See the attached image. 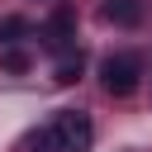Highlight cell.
Masks as SVG:
<instances>
[{
    "mask_svg": "<svg viewBox=\"0 0 152 152\" xmlns=\"http://www.w3.org/2000/svg\"><path fill=\"white\" fill-rule=\"evenodd\" d=\"M24 33H28V19H19V14L0 19V43H14V38H24Z\"/></svg>",
    "mask_w": 152,
    "mask_h": 152,
    "instance_id": "cell-6",
    "label": "cell"
},
{
    "mask_svg": "<svg viewBox=\"0 0 152 152\" xmlns=\"http://www.w3.org/2000/svg\"><path fill=\"white\" fill-rule=\"evenodd\" d=\"M138 76H142V71H138V57H128V52L100 62V86H104L109 95H119V100L138 90Z\"/></svg>",
    "mask_w": 152,
    "mask_h": 152,
    "instance_id": "cell-2",
    "label": "cell"
},
{
    "mask_svg": "<svg viewBox=\"0 0 152 152\" xmlns=\"http://www.w3.org/2000/svg\"><path fill=\"white\" fill-rule=\"evenodd\" d=\"M138 14H142L138 0H104V19H114V24H124V28L138 24Z\"/></svg>",
    "mask_w": 152,
    "mask_h": 152,
    "instance_id": "cell-4",
    "label": "cell"
},
{
    "mask_svg": "<svg viewBox=\"0 0 152 152\" xmlns=\"http://www.w3.org/2000/svg\"><path fill=\"white\" fill-rule=\"evenodd\" d=\"M5 66H10V71H24L28 57H24V52H5Z\"/></svg>",
    "mask_w": 152,
    "mask_h": 152,
    "instance_id": "cell-7",
    "label": "cell"
},
{
    "mask_svg": "<svg viewBox=\"0 0 152 152\" xmlns=\"http://www.w3.org/2000/svg\"><path fill=\"white\" fill-rule=\"evenodd\" d=\"M71 38H76V14L62 5V10L48 19V28H43V43H48L52 52H66V48H71Z\"/></svg>",
    "mask_w": 152,
    "mask_h": 152,
    "instance_id": "cell-3",
    "label": "cell"
},
{
    "mask_svg": "<svg viewBox=\"0 0 152 152\" xmlns=\"http://www.w3.org/2000/svg\"><path fill=\"white\" fill-rule=\"evenodd\" d=\"M43 142H52L57 152H90V142H95L90 114H81V109H62V114L52 119V128L43 133Z\"/></svg>",
    "mask_w": 152,
    "mask_h": 152,
    "instance_id": "cell-1",
    "label": "cell"
},
{
    "mask_svg": "<svg viewBox=\"0 0 152 152\" xmlns=\"http://www.w3.org/2000/svg\"><path fill=\"white\" fill-rule=\"evenodd\" d=\"M81 66H86V62H81V52H66V57L57 62L52 81H57V86H71V81H81Z\"/></svg>",
    "mask_w": 152,
    "mask_h": 152,
    "instance_id": "cell-5",
    "label": "cell"
}]
</instances>
